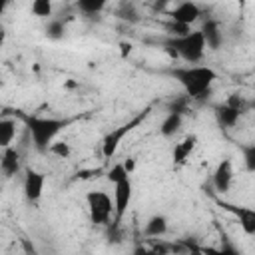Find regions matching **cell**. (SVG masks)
<instances>
[{"instance_id": "23", "label": "cell", "mask_w": 255, "mask_h": 255, "mask_svg": "<svg viewBox=\"0 0 255 255\" xmlns=\"http://www.w3.org/2000/svg\"><path fill=\"white\" fill-rule=\"evenodd\" d=\"M165 28H167L169 36H183V34H187L191 30V26H185V24H179V22H173V20Z\"/></svg>"}, {"instance_id": "12", "label": "cell", "mask_w": 255, "mask_h": 255, "mask_svg": "<svg viewBox=\"0 0 255 255\" xmlns=\"http://www.w3.org/2000/svg\"><path fill=\"white\" fill-rule=\"evenodd\" d=\"M20 169H22V165H20V153L12 145L4 147V153L0 157V175L6 177V179H10V177L18 175Z\"/></svg>"}, {"instance_id": "2", "label": "cell", "mask_w": 255, "mask_h": 255, "mask_svg": "<svg viewBox=\"0 0 255 255\" xmlns=\"http://www.w3.org/2000/svg\"><path fill=\"white\" fill-rule=\"evenodd\" d=\"M163 46L171 58H181L187 64L201 62L205 56V50H207L201 30H189L183 36H169L163 42Z\"/></svg>"}, {"instance_id": "4", "label": "cell", "mask_w": 255, "mask_h": 255, "mask_svg": "<svg viewBox=\"0 0 255 255\" xmlns=\"http://www.w3.org/2000/svg\"><path fill=\"white\" fill-rule=\"evenodd\" d=\"M149 112H151V108H145V110H141V112H137L131 120H128V122H124L122 126H118V128H112L106 135H104V139H102V155L106 157V159H110V157H114L116 153H118V149H120V145H122V141H124V137L126 135H129L135 128H139L145 120H147V116H149Z\"/></svg>"}, {"instance_id": "27", "label": "cell", "mask_w": 255, "mask_h": 255, "mask_svg": "<svg viewBox=\"0 0 255 255\" xmlns=\"http://www.w3.org/2000/svg\"><path fill=\"white\" fill-rule=\"evenodd\" d=\"M171 0H153V10H163Z\"/></svg>"}, {"instance_id": "18", "label": "cell", "mask_w": 255, "mask_h": 255, "mask_svg": "<svg viewBox=\"0 0 255 255\" xmlns=\"http://www.w3.org/2000/svg\"><path fill=\"white\" fill-rule=\"evenodd\" d=\"M30 12L36 18H50L54 12V0H32Z\"/></svg>"}, {"instance_id": "20", "label": "cell", "mask_w": 255, "mask_h": 255, "mask_svg": "<svg viewBox=\"0 0 255 255\" xmlns=\"http://www.w3.org/2000/svg\"><path fill=\"white\" fill-rule=\"evenodd\" d=\"M48 153L60 157V159H68L72 155V145L68 141H60V139H54L48 147Z\"/></svg>"}, {"instance_id": "6", "label": "cell", "mask_w": 255, "mask_h": 255, "mask_svg": "<svg viewBox=\"0 0 255 255\" xmlns=\"http://www.w3.org/2000/svg\"><path fill=\"white\" fill-rule=\"evenodd\" d=\"M112 185H114V221H122V217L126 215V211L131 203V195H133L131 175H126V177L114 181Z\"/></svg>"}, {"instance_id": "22", "label": "cell", "mask_w": 255, "mask_h": 255, "mask_svg": "<svg viewBox=\"0 0 255 255\" xmlns=\"http://www.w3.org/2000/svg\"><path fill=\"white\" fill-rule=\"evenodd\" d=\"M225 104H227V106H231V108H235V110H239L241 114L249 108V102H247L243 96H239V94H231V96L225 100Z\"/></svg>"}, {"instance_id": "24", "label": "cell", "mask_w": 255, "mask_h": 255, "mask_svg": "<svg viewBox=\"0 0 255 255\" xmlns=\"http://www.w3.org/2000/svg\"><path fill=\"white\" fill-rule=\"evenodd\" d=\"M245 161H247V169L253 171L255 169V147L253 145H249L245 149Z\"/></svg>"}, {"instance_id": "7", "label": "cell", "mask_w": 255, "mask_h": 255, "mask_svg": "<svg viewBox=\"0 0 255 255\" xmlns=\"http://www.w3.org/2000/svg\"><path fill=\"white\" fill-rule=\"evenodd\" d=\"M44 185H46V175L34 167H24V181H22V189H24V197L30 203H38L44 195Z\"/></svg>"}, {"instance_id": "28", "label": "cell", "mask_w": 255, "mask_h": 255, "mask_svg": "<svg viewBox=\"0 0 255 255\" xmlns=\"http://www.w3.org/2000/svg\"><path fill=\"white\" fill-rule=\"evenodd\" d=\"M8 2H10V0H0V18H2V14H4V10H6Z\"/></svg>"}, {"instance_id": "16", "label": "cell", "mask_w": 255, "mask_h": 255, "mask_svg": "<svg viewBox=\"0 0 255 255\" xmlns=\"http://www.w3.org/2000/svg\"><path fill=\"white\" fill-rule=\"evenodd\" d=\"M16 129H18V122L14 118H0V147L12 145L16 137Z\"/></svg>"}, {"instance_id": "19", "label": "cell", "mask_w": 255, "mask_h": 255, "mask_svg": "<svg viewBox=\"0 0 255 255\" xmlns=\"http://www.w3.org/2000/svg\"><path fill=\"white\" fill-rule=\"evenodd\" d=\"M108 2L110 0H76L78 8L84 14H98V12H102L108 6Z\"/></svg>"}, {"instance_id": "9", "label": "cell", "mask_w": 255, "mask_h": 255, "mask_svg": "<svg viewBox=\"0 0 255 255\" xmlns=\"http://www.w3.org/2000/svg\"><path fill=\"white\" fill-rule=\"evenodd\" d=\"M233 175H235V171H233V161H231L229 157L221 159V161L217 163L215 171H213V187H215V191L227 193V191L231 189Z\"/></svg>"}, {"instance_id": "13", "label": "cell", "mask_w": 255, "mask_h": 255, "mask_svg": "<svg viewBox=\"0 0 255 255\" xmlns=\"http://www.w3.org/2000/svg\"><path fill=\"white\" fill-rule=\"evenodd\" d=\"M201 34H203V40H205V46L209 50H219L221 44H223V32L219 28V24L215 20H207L201 28Z\"/></svg>"}, {"instance_id": "15", "label": "cell", "mask_w": 255, "mask_h": 255, "mask_svg": "<svg viewBox=\"0 0 255 255\" xmlns=\"http://www.w3.org/2000/svg\"><path fill=\"white\" fill-rule=\"evenodd\" d=\"M181 124H183V114L169 110V114L165 116V120H163L161 126H159V133H161L163 137H171V135H175V133L179 131Z\"/></svg>"}, {"instance_id": "25", "label": "cell", "mask_w": 255, "mask_h": 255, "mask_svg": "<svg viewBox=\"0 0 255 255\" xmlns=\"http://www.w3.org/2000/svg\"><path fill=\"white\" fill-rule=\"evenodd\" d=\"M62 32H64V28H62L60 22H50V26H48V34H50L52 38H60Z\"/></svg>"}, {"instance_id": "1", "label": "cell", "mask_w": 255, "mask_h": 255, "mask_svg": "<svg viewBox=\"0 0 255 255\" xmlns=\"http://www.w3.org/2000/svg\"><path fill=\"white\" fill-rule=\"evenodd\" d=\"M171 76L179 82V86L185 90L187 98H191V100H203L211 92V86L217 80V72L213 68L199 66V64L173 68Z\"/></svg>"}, {"instance_id": "10", "label": "cell", "mask_w": 255, "mask_h": 255, "mask_svg": "<svg viewBox=\"0 0 255 255\" xmlns=\"http://www.w3.org/2000/svg\"><path fill=\"white\" fill-rule=\"evenodd\" d=\"M221 207L231 211L239 219V225L245 235H249V237L255 235V209L245 207V205H233V203H221Z\"/></svg>"}, {"instance_id": "26", "label": "cell", "mask_w": 255, "mask_h": 255, "mask_svg": "<svg viewBox=\"0 0 255 255\" xmlns=\"http://www.w3.org/2000/svg\"><path fill=\"white\" fill-rule=\"evenodd\" d=\"M122 163H124L126 171L131 175V173H133V169H135V159H133V157H128V159H126V161H122Z\"/></svg>"}, {"instance_id": "8", "label": "cell", "mask_w": 255, "mask_h": 255, "mask_svg": "<svg viewBox=\"0 0 255 255\" xmlns=\"http://www.w3.org/2000/svg\"><path fill=\"white\" fill-rule=\"evenodd\" d=\"M167 16L173 22H179V24H185V26H193L201 18V8L193 0H183L177 6H173L171 10H167Z\"/></svg>"}, {"instance_id": "21", "label": "cell", "mask_w": 255, "mask_h": 255, "mask_svg": "<svg viewBox=\"0 0 255 255\" xmlns=\"http://www.w3.org/2000/svg\"><path fill=\"white\" fill-rule=\"evenodd\" d=\"M126 175H129V173L126 171V167H124L122 161H120V163H114V165L108 169V173H106V177H108L110 183H114V181H118V179H122V177H126Z\"/></svg>"}, {"instance_id": "3", "label": "cell", "mask_w": 255, "mask_h": 255, "mask_svg": "<svg viewBox=\"0 0 255 255\" xmlns=\"http://www.w3.org/2000/svg\"><path fill=\"white\" fill-rule=\"evenodd\" d=\"M20 120L26 124L30 137H32V143L40 153H48L50 143L68 126L66 120H56V118H36V116L20 114Z\"/></svg>"}, {"instance_id": "5", "label": "cell", "mask_w": 255, "mask_h": 255, "mask_svg": "<svg viewBox=\"0 0 255 255\" xmlns=\"http://www.w3.org/2000/svg\"><path fill=\"white\" fill-rule=\"evenodd\" d=\"M86 205L92 223L96 225H108L114 217V199L104 189H92L86 193Z\"/></svg>"}, {"instance_id": "17", "label": "cell", "mask_w": 255, "mask_h": 255, "mask_svg": "<svg viewBox=\"0 0 255 255\" xmlns=\"http://www.w3.org/2000/svg\"><path fill=\"white\" fill-rule=\"evenodd\" d=\"M167 217L165 215H153L145 223V235L147 237H161L167 233Z\"/></svg>"}, {"instance_id": "14", "label": "cell", "mask_w": 255, "mask_h": 255, "mask_svg": "<svg viewBox=\"0 0 255 255\" xmlns=\"http://www.w3.org/2000/svg\"><path fill=\"white\" fill-rule=\"evenodd\" d=\"M215 118H217V122L221 126L233 128V126H237V122L241 118V112L235 110V108H231V106H227V104H221V106L215 108Z\"/></svg>"}, {"instance_id": "11", "label": "cell", "mask_w": 255, "mask_h": 255, "mask_svg": "<svg viewBox=\"0 0 255 255\" xmlns=\"http://www.w3.org/2000/svg\"><path fill=\"white\" fill-rule=\"evenodd\" d=\"M197 135L195 133H187L179 143H175L173 145V151H171V161H173V165L175 167H179V165H183L187 159H189V155L195 151V147H197Z\"/></svg>"}]
</instances>
